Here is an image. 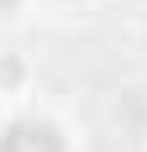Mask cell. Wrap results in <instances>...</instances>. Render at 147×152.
I'll list each match as a JSON object with an SVG mask.
<instances>
[{
	"instance_id": "cell-1",
	"label": "cell",
	"mask_w": 147,
	"mask_h": 152,
	"mask_svg": "<svg viewBox=\"0 0 147 152\" xmlns=\"http://www.w3.org/2000/svg\"><path fill=\"white\" fill-rule=\"evenodd\" d=\"M0 152H63V142L47 121H16L0 137Z\"/></svg>"
}]
</instances>
